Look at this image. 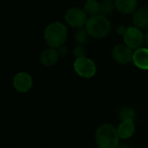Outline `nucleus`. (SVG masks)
<instances>
[{
    "label": "nucleus",
    "instance_id": "7",
    "mask_svg": "<svg viewBox=\"0 0 148 148\" xmlns=\"http://www.w3.org/2000/svg\"><path fill=\"white\" fill-rule=\"evenodd\" d=\"M112 56L114 60L121 65H127L133 62L134 52L126 44H118L114 46L112 50Z\"/></svg>",
    "mask_w": 148,
    "mask_h": 148
},
{
    "label": "nucleus",
    "instance_id": "12",
    "mask_svg": "<svg viewBox=\"0 0 148 148\" xmlns=\"http://www.w3.org/2000/svg\"><path fill=\"white\" fill-rule=\"evenodd\" d=\"M115 6L121 14H132L137 10L138 0H115Z\"/></svg>",
    "mask_w": 148,
    "mask_h": 148
},
{
    "label": "nucleus",
    "instance_id": "8",
    "mask_svg": "<svg viewBox=\"0 0 148 148\" xmlns=\"http://www.w3.org/2000/svg\"><path fill=\"white\" fill-rule=\"evenodd\" d=\"M13 86L20 93L28 92L32 87V78L26 72H18L13 78Z\"/></svg>",
    "mask_w": 148,
    "mask_h": 148
},
{
    "label": "nucleus",
    "instance_id": "5",
    "mask_svg": "<svg viewBox=\"0 0 148 148\" xmlns=\"http://www.w3.org/2000/svg\"><path fill=\"white\" fill-rule=\"evenodd\" d=\"M65 21L68 25L72 28H82L87 23L88 15L85 10L82 8L72 7L69 9L65 13Z\"/></svg>",
    "mask_w": 148,
    "mask_h": 148
},
{
    "label": "nucleus",
    "instance_id": "1",
    "mask_svg": "<svg viewBox=\"0 0 148 148\" xmlns=\"http://www.w3.org/2000/svg\"><path fill=\"white\" fill-rule=\"evenodd\" d=\"M43 36L49 47L60 49L67 40L68 29L64 23L61 22H54L45 28Z\"/></svg>",
    "mask_w": 148,
    "mask_h": 148
},
{
    "label": "nucleus",
    "instance_id": "17",
    "mask_svg": "<svg viewBox=\"0 0 148 148\" xmlns=\"http://www.w3.org/2000/svg\"><path fill=\"white\" fill-rule=\"evenodd\" d=\"M135 116L134 111L130 108H123L120 111V119L121 121H134Z\"/></svg>",
    "mask_w": 148,
    "mask_h": 148
},
{
    "label": "nucleus",
    "instance_id": "18",
    "mask_svg": "<svg viewBox=\"0 0 148 148\" xmlns=\"http://www.w3.org/2000/svg\"><path fill=\"white\" fill-rule=\"evenodd\" d=\"M86 53H87V50H86V48L84 47V45H82V44H78L75 47L74 50H73V54H74V56L78 59V58H82V57H85L86 56Z\"/></svg>",
    "mask_w": 148,
    "mask_h": 148
},
{
    "label": "nucleus",
    "instance_id": "9",
    "mask_svg": "<svg viewBox=\"0 0 148 148\" xmlns=\"http://www.w3.org/2000/svg\"><path fill=\"white\" fill-rule=\"evenodd\" d=\"M60 51L52 47L45 49L40 55V62L45 67L54 66L59 60Z\"/></svg>",
    "mask_w": 148,
    "mask_h": 148
},
{
    "label": "nucleus",
    "instance_id": "3",
    "mask_svg": "<svg viewBox=\"0 0 148 148\" xmlns=\"http://www.w3.org/2000/svg\"><path fill=\"white\" fill-rule=\"evenodd\" d=\"M117 129L110 124H103L95 133V141L98 147L102 148H115L119 144Z\"/></svg>",
    "mask_w": 148,
    "mask_h": 148
},
{
    "label": "nucleus",
    "instance_id": "16",
    "mask_svg": "<svg viewBox=\"0 0 148 148\" xmlns=\"http://www.w3.org/2000/svg\"><path fill=\"white\" fill-rule=\"evenodd\" d=\"M88 37H89V35L85 28L84 29H82V28L77 29V30L75 31V35H74V38H75V42L78 44H82V45H84L88 42Z\"/></svg>",
    "mask_w": 148,
    "mask_h": 148
},
{
    "label": "nucleus",
    "instance_id": "2",
    "mask_svg": "<svg viewBox=\"0 0 148 148\" xmlns=\"http://www.w3.org/2000/svg\"><path fill=\"white\" fill-rule=\"evenodd\" d=\"M89 36L94 38H102L108 36L111 30V23L107 16L98 14L88 16L85 24Z\"/></svg>",
    "mask_w": 148,
    "mask_h": 148
},
{
    "label": "nucleus",
    "instance_id": "21",
    "mask_svg": "<svg viewBox=\"0 0 148 148\" xmlns=\"http://www.w3.org/2000/svg\"><path fill=\"white\" fill-rule=\"evenodd\" d=\"M115 148H131L130 147H128L127 145H121V146H117Z\"/></svg>",
    "mask_w": 148,
    "mask_h": 148
},
{
    "label": "nucleus",
    "instance_id": "11",
    "mask_svg": "<svg viewBox=\"0 0 148 148\" xmlns=\"http://www.w3.org/2000/svg\"><path fill=\"white\" fill-rule=\"evenodd\" d=\"M133 62L137 68L148 70V48H140L134 50Z\"/></svg>",
    "mask_w": 148,
    "mask_h": 148
},
{
    "label": "nucleus",
    "instance_id": "19",
    "mask_svg": "<svg viewBox=\"0 0 148 148\" xmlns=\"http://www.w3.org/2000/svg\"><path fill=\"white\" fill-rule=\"evenodd\" d=\"M127 28H126L125 26H123V25H120V26H118V28H117V29H116V31H117V33L120 35V36H124V34L126 33V31H127Z\"/></svg>",
    "mask_w": 148,
    "mask_h": 148
},
{
    "label": "nucleus",
    "instance_id": "23",
    "mask_svg": "<svg viewBox=\"0 0 148 148\" xmlns=\"http://www.w3.org/2000/svg\"><path fill=\"white\" fill-rule=\"evenodd\" d=\"M147 8H148V3H147Z\"/></svg>",
    "mask_w": 148,
    "mask_h": 148
},
{
    "label": "nucleus",
    "instance_id": "15",
    "mask_svg": "<svg viewBox=\"0 0 148 148\" xmlns=\"http://www.w3.org/2000/svg\"><path fill=\"white\" fill-rule=\"evenodd\" d=\"M116 9L115 1L113 0H102L100 2V14L108 16L114 12Z\"/></svg>",
    "mask_w": 148,
    "mask_h": 148
},
{
    "label": "nucleus",
    "instance_id": "22",
    "mask_svg": "<svg viewBox=\"0 0 148 148\" xmlns=\"http://www.w3.org/2000/svg\"><path fill=\"white\" fill-rule=\"evenodd\" d=\"M96 148H102V147H96Z\"/></svg>",
    "mask_w": 148,
    "mask_h": 148
},
{
    "label": "nucleus",
    "instance_id": "14",
    "mask_svg": "<svg viewBox=\"0 0 148 148\" xmlns=\"http://www.w3.org/2000/svg\"><path fill=\"white\" fill-rule=\"evenodd\" d=\"M83 10L89 16L98 15L100 14V2L97 0H87L84 3Z\"/></svg>",
    "mask_w": 148,
    "mask_h": 148
},
{
    "label": "nucleus",
    "instance_id": "10",
    "mask_svg": "<svg viewBox=\"0 0 148 148\" xmlns=\"http://www.w3.org/2000/svg\"><path fill=\"white\" fill-rule=\"evenodd\" d=\"M133 23L134 26L140 29L148 28V8L147 6L137 9L133 15Z\"/></svg>",
    "mask_w": 148,
    "mask_h": 148
},
{
    "label": "nucleus",
    "instance_id": "4",
    "mask_svg": "<svg viewBox=\"0 0 148 148\" xmlns=\"http://www.w3.org/2000/svg\"><path fill=\"white\" fill-rule=\"evenodd\" d=\"M123 40L127 46L133 50H136L142 48V45L145 42V35L140 28L131 26L127 29V31L123 36Z\"/></svg>",
    "mask_w": 148,
    "mask_h": 148
},
{
    "label": "nucleus",
    "instance_id": "24",
    "mask_svg": "<svg viewBox=\"0 0 148 148\" xmlns=\"http://www.w3.org/2000/svg\"><path fill=\"white\" fill-rule=\"evenodd\" d=\"M147 1H148V0H147Z\"/></svg>",
    "mask_w": 148,
    "mask_h": 148
},
{
    "label": "nucleus",
    "instance_id": "6",
    "mask_svg": "<svg viewBox=\"0 0 148 148\" xmlns=\"http://www.w3.org/2000/svg\"><path fill=\"white\" fill-rule=\"evenodd\" d=\"M74 69L78 75L83 78H91L96 73V65L88 57L78 58L74 62Z\"/></svg>",
    "mask_w": 148,
    "mask_h": 148
},
{
    "label": "nucleus",
    "instance_id": "20",
    "mask_svg": "<svg viewBox=\"0 0 148 148\" xmlns=\"http://www.w3.org/2000/svg\"><path fill=\"white\" fill-rule=\"evenodd\" d=\"M145 43L148 48V31L145 34Z\"/></svg>",
    "mask_w": 148,
    "mask_h": 148
},
{
    "label": "nucleus",
    "instance_id": "13",
    "mask_svg": "<svg viewBox=\"0 0 148 148\" xmlns=\"http://www.w3.org/2000/svg\"><path fill=\"white\" fill-rule=\"evenodd\" d=\"M135 131V125L134 121H121L117 128L119 137L123 140L129 139L133 136Z\"/></svg>",
    "mask_w": 148,
    "mask_h": 148
}]
</instances>
